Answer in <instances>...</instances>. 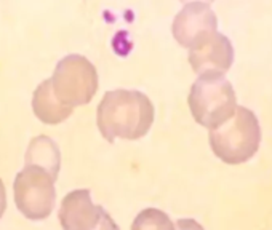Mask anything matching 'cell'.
I'll list each match as a JSON object with an SVG mask.
<instances>
[{
  "mask_svg": "<svg viewBox=\"0 0 272 230\" xmlns=\"http://www.w3.org/2000/svg\"><path fill=\"white\" fill-rule=\"evenodd\" d=\"M5 210H7V192H5V186L0 179V219H2Z\"/></svg>",
  "mask_w": 272,
  "mask_h": 230,
  "instance_id": "14",
  "label": "cell"
},
{
  "mask_svg": "<svg viewBox=\"0 0 272 230\" xmlns=\"http://www.w3.org/2000/svg\"><path fill=\"white\" fill-rule=\"evenodd\" d=\"M210 147L227 165H240L253 158L261 144L259 120L253 111L237 106L234 115L223 125L210 129Z\"/></svg>",
  "mask_w": 272,
  "mask_h": 230,
  "instance_id": "2",
  "label": "cell"
},
{
  "mask_svg": "<svg viewBox=\"0 0 272 230\" xmlns=\"http://www.w3.org/2000/svg\"><path fill=\"white\" fill-rule=\"evenodd\" d=\"M55 177L37 166L26 165L13 184L15 205L29 221H44L51 214L56 200Z\"/></svg>",
  "mask_w": 272,
  "mask_h": 230,
  "instance_id": "5",
  "label": "cell"
},
{
  "mask_svg": "<svg viewBox=\"0 0 272 230\" xmlns=\"http://www.w3.org/2000/svg\"><path fill=\"white\" fill-rule=\"evenodd\" d=\"M175 230H205L194 219H178L175 224Z\"/></svg>",
  "mask_w": 272,
  "mask_h": 230,
  "instance_id": "13",
  "label": "cell"
},
{
  "mask_svg": "<svg viewBox=\"0 0 272 230\" xmlns=\"http://www.w3.org/2000/svg\"><path fill=\"white\" fill-rule=\"evenodd\" d=\"M103 210L93 203L90 190L77 189L62 198L58 217L62 230H95Z\"/></svg>",
  "mask_w": 272,
  "mask_h": 230,
  "instance_id": "8",
  "label": "cell"
},
{
  "mask_svg": "<svg viewBox=\"0 0 272 230\" xmlns=\"http://www.w3.org/2000/svg\"><path fill=\"white\" fill-rule=\"evenodd\" d=\"M182 2H187V3H189V2H203V3H210L212 0H182Z\"/></svg>",
  "mask_w": 272,
  "mask_h": 230,
  "instance_id": "15",
  "label": "cell"
},
{
  "mask_svg": "<svg viewBox=\"0 0 272 230\" xmlns=\"http://www.w3.org/2000/svg\"><path fill=\"white\" fill-rule=\"evenodd\" d=\"M48 80L53 96L72 111L90 102L98 90L96 67L82 55H67L60 59Z\"/></svg>",
  "mask_w": 272,
  "mask_h": 230,
  "instance_id": "4",
  "label": "cell"
},
{
  "mask_svg": "<svg viewBox=\"0 0 272 230\" xmlns=\"http://www.w3.org/2000/svg\"><path fill=\"white\" fill-rule=\"evenodd\" d=\"M189 62L196 74H226L234 62V46L226 35L213 32L189 50Z\"/></svg>",
  "mask_w": 272,
  "mask_h": 230,
  "instance_id": "7",
  "label": "cell"
},
{
  "mask_svg": "<svg viewBox=\"0 0 272 230\" xmlns=\"http://www.w3.org/2000/svg\"><path fill=\"white\" fill-rule=\"evenodd\" d=\"M95 230H120V229H119L117 224L114 222L111 214H109L106 210H103L101 217H99V222H98V226L95 227Z\"/></svg>",
  "mask_w": 272,
  "mask_h": 230,
  "instance_id": "12",
  "label": "cell"
},
{
  "mask_svg": "<svg viewBox=\"0 0 272 230\" xmlns=\"http://www.w3.org/2000/svg\"><path fill=\"white\" fill-rule=\"evenodd\" d=\"M26 165L37 166L45 170L51 176L58 177L60 166H61V154L56 143L45 134L35 136L28 145L26 150Z\"/></svg>",
  "mask_w": 272,
  "mask_h": 230,
  "instance_id": "9",
  "label": "cell"
},
{
  "mask_svg": "<svg viewBox=\"0 0 272 230\" xmlns=\"http://www.w3.org/2000/svg\"><path fill=\"white\" fill-rule=\"evenodd\" d=\"M132 230H175V224L162 210L146 208L135 217Z\"/></svg>",
  "mask_w": 272,
  "mask_h": 230,
  "instance_id": "11",
  "label": "cell"
},
{
  "mask_svg": "<svg viewBox=\"0 0 272 230\" xmlns=\"http://www.w3.org/2000/svg\"><path fill=\"white\" fill-rule=\"evenodd\" d=\"M187 102L196 122L208 129L223 125L237 109L235 91L223 74L198 75L191 86Z\"/></svg>",
  "mask_w": 272,
  "mask_h": 230,
  "instance_id": "3",
  "label": "cell"
},
{
  "mask_svg": "<svg viewBox=\"0 0 272 230\" xmlns=\"http://www.w3.org/2000/svg\"><path fill=\"white\" fill-rule=\"evenodd\" d=\"M32 109L35 115H37V118L48 125L64 122L72 114V109L62 106L58 99L53 96L50 80H44L35 88L32 96Z\"/></svg>",
  "mask_w": 272,
  "mask_h": 230,
  "instance_id": "10",
  "label": "cell"
},
{
  "mask_svg": "<svg viewBox=\"0 0 272 230\" xmlns=\"http://www.w3.org/2000/svg\"><path fill=\"white\" fill-rule=\"evenodd\" d=\"M218 18L208 3L189 2L180 10L173 19V35L186 48H194L200 42L216 32Z\"/></svg>",
  "mask_w": 272,
  "mask_h": 230,
  "instance_id": "6",
  "label": "cell"
},
{
  "mask_svg": "<svg viewBox=\"0 0 272 230\" xmlns=\"http://www.w3.org/2000/svg\"><path fill=\"white\" fill-rule=\"evenodd\" d=\"M96 122L99 131L109 143L117 138L136 141L146 136L152 127L154 106L138 90H111L99 102Z\"/></svg>",
  "mask_w": 272,
  "mask_h": 230,
  "instance_id": "1",
  "label": "cell"
}]
</instances>
